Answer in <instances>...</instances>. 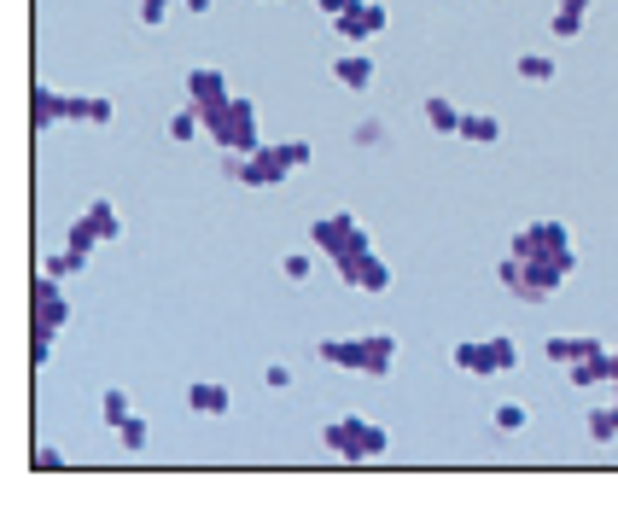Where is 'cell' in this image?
Instances as JSON below:
<instances>
[{"mask_svg":"<svg viewBox=\"0 0 618 519\" xmlns=\"http://www.w3.org/2000/svg\"><path fill=\"white\" fill-rule=\"evenodd\" d=\"M572 269H578L572 228L566 222H531V228L514 234V245H508V257H502L496 275H502V286L514 292L519 304H549Z\"/></svg>","mask_w":618,"mask_h":519,"instance_id":"obj_1","label":"cell"},{"mask_svg":"<svg viewBox=\"0 0 618 519\" xmlns=\"http://www.w3.org/2000/svg\"><path fill=\"white\" fill-rule=\"evenodd\" d=\"M222 164L240 187H280L292 170L315 164V146L309 140H263L257 152H222Z\"/></svg>","mask_w":618,"mask_h":519,"instance_id":"obj_2","label":"cell"},{"mask_svg":"<svg viewBox=\"0 0 618 519\" xmlns=\"http://www.w3.org/2000/svg\"><path fill=\"white\" fill-rule=\"evenodd\" d=\"M315 356L339 374H368V380H385L397 368V339L391 333H362V339H321Z\"/></svg>","mask_w":618,"mask_h":519,"instance_id":"obj_3","label":"cell"},{"mask_svg":"<svg viewBox=\"0 0 618 519\" xmlns=\"http://www.w3.org/2000/svg\"><path fill=\"white\" fill-rule=\"evenodd\" d=\"M199 111H205V129H210V140H216L222 152H257V146H263V129H257V100L228 94V100L199 105Z\"/></svg>","mask_w":618,"mask_h":519,"instance_id":"obj_4","label":"cell"},{"mask_svg":"<svg viewBox=\"0 0 618 519\" xmlns=\"http://www.w3.org/2000/svg\"><path fill=\"white\" fill-rule=\"evenodd\" d=\"M321 444H327V455H339V461L356 467V461H379L391 450V432L368 415H333L321 426Z\"/></svg>","mask_w":618,"mask_h":519,"instance_id":"obj_5","label":"cell"},{"mask_svg":"<svg viewBox=\"0 0 618 519\" xmlns=\"http://www.w3.org/2000/svg\"><path fill=\"white\" fill-rule=\"evenodd\" d=\"M309 245H315V251L339 269V263H350V257H362V251L374 245V234H368L350 210H333V216H321V222L309 228Z\"/></svg>","mask_w":618,"mask_h":519,"instance_id":"obj_6","label":"cell"},{"mask_svg":"<svg viewBox=\"0 0 618 519\" xmlns=\"http://www.w3.org/2000/svg\"><path fill=\"white\" fill-rule=\"evenodd\" d=\"M30 327H47V333H59L70 321V304H65V286H59V275H35V286H30Z\"/></svg>","mask_w":618,"mask_h":519,"instance_id":"obj_7","label":"cell"},{"mask_svg":"<svg viewBox=\"0 0 618 519\" xmlns=\"http://www.w3.org/2000/svg\"><path fill=\"white\" fill-rule=\"evenodd\" d=\"M339 280L344 286H350V292H391V263H385V257H379L374 245H368V251H362V257H350V263H339Z\"/></svg>","mask_w":618,"mask_h":519,"instance_id":"obj_8","label":"cell"},{"mask_svg":"<svg viewBox=\"0 0 618 519\" xmlns=\"http://www.w3.org/2000/svg\"><path fill=\"white\" fill-rule=\"evenodd\" d=\"M385 24H391V12H385L379 0H356L350 12H339V18H333V30H339L344 41H374Z\"/></svg>","mask_w":618,"mask_h":519,"instance_id":"obj_9","label":"cell"},{"mask_svg":"<svg viewBox=\"0 0 618 519\" xmlns=\"http://www.w3.org/2000/svg\"><path fill=\"white\" fill-rule=\"evenodd\" d=\"M30 123L47 135V129H59V123H70V94L65 88H53V82H35L30 88Z\"/></svg>","mask_w":618,"mask_h":519,"instance_id":"obj_10","label":"cell"},{"mask_svg":"<svg viewBox=\"0 0 618 519\" xmlns=\"http://www.w3.org/2000/svg\"><path fill=\"white\" fill-rule=\"evenodd\" d=\"M187 409L193 415H234V385H222V380H193L187 385Z\"/></svg>","mask_w":618,"mask_h":519,"instance_id":"obj_11","label":"cell"},{"mask_svg":"<svg viewBox=\"0 0 618 519\" xmlns=\"http://www.w3.org/2000/svg\"><path fill=\"white\" fill-rule=\"evenodd\" d=\"M228 94H234V88H228V76H222L216 65H193V70H187V100H193V105H216V100H228Z\"/></svg>","mask_w":618,"mask_h":519,"instance_id":"obj_12","label":"cell"},{"mask_svg":"<svg viewBox=\"0 0 618 519\" xmlns=\"http://www.w3.org/2000/svg\"><path fill=\"white\" fill-rule=\"evenodd\" d=\"M595 350H607L595 333H584V339H572V333H554L549 345H543V356H549L554 368H572V362H584V356H595Z\"/></svg>","mask_w":618,"mask_h":519,"instance_id":"obj_13","label":"cell"},{"mask_svg":"<svg viewBox=\"0 0 618 519\" xmlns=\"http://www.w3.org/2000/svg\"><path fill=\"white\" fill-rule=\"evenodd\" d=\"M449 362H455L461 374H473V380H490V374H496V356H490V339H461V345L449 350Z\"/></svg>","mask_w":618,"mask_h":519,"instance_id":"obj_14","label":"cell"},{"mask_svg":"<svg viewBox=\"0 0 618 519\" xmlns=\"http://www.w3.org/2000/svg\"><path fill=\"white\" fill-rule=\"evenodd\" d=\"M333 76H339L350 94H368V88H374V53H339V59H333Z\"/></svg>","mask_w":618,"mask_h":519,"instance_id":"obj_15","label":"cell"},{"mask_svg":"<svg viewBox=\"0 0 618 519\" xmlns=\"http://www.w3.org/2000/svg\"><path fill=\"white\" fill-rule=\"evenodd\" d=\"M420 117H426V129H438V135H461V105L449 100V94H426V100H420Z\"/></svg>","mask_w":618,"mask_h":519,"instance_id":"obj_16","label":"cell"},{"mask_svg":"<svg viewBox=\"0 0 618 519\" xmlns=\"http://www.w3.org/2000/svg\"><path fill=\"white\" fill-rule=\"evenodd\" d=\"M584 18H589V0H560L549 18V35L554 41H578L584 35Z\"/></svg>","mask_w":618,"mask_h":519,"instance_id":"obj_17","label":"cell"},{"mask_svg":"<svg viewBox=\"0 0 618 519\" xmlns=\"http://www.w3.org/2000/svg\"><path fill=\"white\" fill-rule=\"evenodd\" d=\"M111 117H117V105L105 94H70V123H111Z\"/></svg>","mask_w":618,"mask_h":519,"instance_id":"obj_18","label":"cell"},{"mask_svg":"<svg viewBox=\"0 0 618 519\" xmlns=\"http://www.w3.org/2000/svg\"><path fill=\"white\" fill-rule=\"evenodd\" d=\"M566 374H572V385H578V391H595V385H613V374H607V350H595V356H584V362H572Z\"/></svg>","mask_w":618,"mask_h":519,"instance_id":"obj_19","label":"cell"},{"mask_svg":"<svg viewBox=\"0 0 618 519\" xmlns=\"http://www.w3.org/2000/svg\"><path fill=\"white\" fill-rule=\"evenodd\" d=\"M461 140H473V146H490V140H502V123H496L490 111H461Z\"/></svg>","mask_w":618,"mask_h":519,"instance_id":"obj_20","label":"cell"},{"mask_svg":"<svg viewBox=\"0 0 618 519\" xmlns=\"http://www.w3.org/2000/svg\"><path fill=\"white\" fill-rule=\"evenodd\" d=\"M94 228H100V245H111V240H123V216H117V205L111 199H94V205L82 210Z\"/></svg>","mask_w":618,"mask_h":519,"instance_id":"obj_21","label":"cell"},{"mask_svg":"<svg viewBox=\"0 0 618 519\" xmlns=\"http://www.w3.org/2000/svg\"><path fill=\"white\" fill-rule=\"evenodd\" d=\"M199 135H205V111L187 100V105L170 117V140H175V146H187V140H199Z\"/></svg>","mask_w":618,"mask_h":519,"instance_id":"obj_22","label":"cell"},{"mask_svg":"<svg viewBox=\"0 0 618 519\" xmlns=\"http://www.w3.org/2000/svg\"><path fill=\"white\" fill-rule=\"evenodd\" d=\"M514 70L525 76V82H554V76H560V65H554L549 53H519Z\"/></svg>","mask_w":618,"mask_h":519,"instance_id":"obj_23","label":"cell"},{"mask_svg":"<svg viewBox=\"0 0 618 519\" xmlns=\"http://www.w3.org/2000/svg\"><path fill=\"white\" fill-rule=\"evenodd\" d=\"M589 438H595V444H618V403L589 409Z\"/></svg>","mask_w":618,"mask_h":519,"instance_id":"obj_24","label":"cell"},{"mask_svg":"<svg viewBox=\"0 0 618 519\" xmlns=\"http://www.w3.org/2000/svg\"><path fill=\"white\" fill-rule=\"evenodd\" d=\"M117 438H123V450H129V455H140L146 444H152V426H146V415H129L123 426H117Z\"/></svg>","mask_w":618,"mask_h":519,"instance_id":"obj_25","label":"cell"},{"mask_svg":"<svg viewBox=\"0 0 618 519\" xmlns=\"http://www.w3.org/2000/svg\"><path fill=\"white\" fill-rule=\"evenodd\" d=\"M41 269H47V275H59V280H65V275H82V269H88V251H70V245H65V251H53Z\"/></svg>","mask_w":618,"mask_h":519,"instance_id":"obj_26","label":"cell"},{"mask_svg":"<svg viewBox=\"0 0 618 519\" xmlns=\"http://www.w3.org/2000/svg\"><path fill=\"white\" fill-rule=\"evenodd\" d=\"M100 409H105V426H123V420L135 415V403H129V391H117V385H111V391H105V397H100Z\"/></svg>","mask_w":618,"mask_h":519,"instance_id":"obj_27","label":"cell"},{"mask_svg":"<svg viewBox=\"0 0 618 519\" xmlns=\"http://www.w3.org/2000/svg\"><path fill=\"white\" fill-rule=\"evenodd\" d=\"M525 426H531L525 403H496V432H525Z\"/></svg>","mask_w":618,"mask_h":519,"instance_id":"obj_28","label":"cell"},{"mask_svg":"<svg viewBox=\"0 0 618 519\" xmlns=\"http://www.w3.org/2000/svg\"><path fill=\"white\" fill-rule=\"evenodd\" d=\"M70 251H88V257H94V245H100V228H94V222H88V216H76V222H70Z\"/></svg>","mask_w":618,"mask_h":519,"instance_id":"obj_29","label":"cell"},{"mask_svg":"<svg viewBox=\"0 0 618 519\" xmlns=\"http://www.w3.org/2000/svg\"><path fill=\"white\" fill-rule=\"evenodd\" d=\"M280 275H286L292 286H298V280H309V275H315V257H309V251H286V257H280Z\"/></svg>","mask_w":618,"mask_h":519,"instance_id":"obj_30","label":"cell"},{"mask_svg":"<svg viewBox=\"0 0 618 519\" xmlns=\"http://www.w3.org/2000/svg\"><path fill=\"white\" fill-rule=\"evenodd\" d=\"M490 356H496V374H514V368H519V345L508 339V333H496V339H490Z\"/></svg>","mask_w":618,"mask_h":519,"instance_id":"obj_31","label":"cell"},{"mask_svg":"<svg viewBox=\"0 0 618 519\" xmlns=\"http://www.w3.org/2000/svg\"><path fill=\"white\" fill-rule=\"evenodd\" d=\"M170 6H175V0H140V24H146V30H158V24L170 18Z\"/></svg>","mask_w":618,"mask_h":519,"instance_id":"obj_32","label":"cell"},{"mask_svg":"<svg viewBox=\"0 0 618 519\" xmlns=\"http://www.w3.org/2000/svg\"><path fill=\"white\" fill-rule=\"evenodd\" d=\"M59 467H65V450H59V444H41V450H35V473H59Z\"/></svg>","mask_w":618,"mask_h":519,"instance_id":"obj_33","label":"cell"},{"mask_svg":"<svg viewBox=\"0 0 618 519\" xmlns=\"http://www.w3.org/2000/svg\"><path fill=\"white\" fill-rule=\"evenodd\" d=\"M263 385H269V391H286V385H292V368H286V362H269V368H263Z\"/></svg>","mask_w":618,"mask_h":519,"instance_id":"obj_34","label":"cell"},{"mask_svg":"<svg viewBox=\"0 0 618 519\" xmlns=\"http://www.w3.org/2000/svg\"><path fill=\"white\" fill-rule=\"evenodd\" d=\"M315 6H321L327 18H339V12H350V6H356V0H315Z\"/></svg>","mask_w":618,"mask_h":519,"instance_id":"obj_35","label":"cell"},{"mask_svg":"<svg viewBox=\"0 0 618 519\" xmlns=\"http://www.w3.org/2000/svg\"><path fill=\"white\" fill-rule=\"evenodd\" d=\"M607 374H613V385H618V350H607Z\"/></svg>","mask_w":618,"mask_h":519,"instance_id":"obj_36","label":"cell"},{"mask_svg":"<svg viewBox=\"0 0 618 519\" xmlns=\"http://www.w3.org/2000/svg\"><path fill=\"white\" fill-rule=\"evenodd\" d=\"M181 6H187V12H210V0H181Z\"/></svg>","mask_w":618,"mask_h":519,"instance_id":"obj_37","label":"cell"},{"mask_svg":"<svg viewBox=\"0 0 618 519\" xmlns=\"http://www.w3.org/2000/svg\"><path fill=\"white\" fill-rule=\"evenodd\" d=\"M613 403H618V385H613Z\"/></svg>","mask_w":618,"mask_h":519,"instance_id":"obj_38","label":"cell"}]
</instances>
